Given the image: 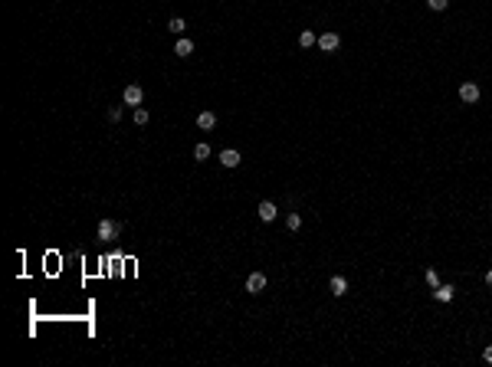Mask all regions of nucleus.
Masks as SVG:
<instances>
[{"mask_svg":"<svg viewBox=\"0 0 492 367\" xmlns=\"http://www.w3.org/2000/svg\"><path fill=\"white\" fill-rule=\"evenodd\" d=\"M338 46H341V36H338V33L328 30V33H322V36H319V49H322V53H335Z\"/></svg>","mask_w":492,"mask_h":367,"instance_id":"obj_1","label":"nucleus"},{"mask_svg":"<svg viewBox=\"0 0 492 367\" xmlns=\"http://www.w3.org/2000/svg\"><path fill=\"white\" fill-rule=\"evenodd\" d=\"M118 230H122V227H118V220H99V240H105V243L115 240Z\"/></svg>","mask_w":492,"mask_h":367,"instance_id":"obj_2","label":"nucleus"},{"mask_svg":"<svg viewBox=\"0 0 492 367\" xmlns=\"http://www.w3.org/2000/svg\"><path fill=\"white\" fill-rule=\"evenodd\" d=\"M256 213H259V220H263V223H273L276 213H279V207H276L273 200H263V203L256 207Z\"/></svg>","mask_w":492,"mask_h":367,"instance_id":"obj_3","label":"nucleus"},{"mask_svg":"<svg viewBox=\"0 0 492 367\" xmlns=\"http://www.w3.org/2000/svg\"><path fill=\"white\" fill-rule=\"evenodd\" d=\"M460 99L466 102V105L479 102V86H476V82H463V86H460Z\"/></svg>","mask_w":492,"mask_h":367,"instance_id":"obj_4","label":"nucleus"},{"mask_svg":"<svg viewBox=\"0 0 492 367\" xmlns=\"http://www.w3.org/2000/svg\"><path fill=\"white\" fill-rule=\"evenodd\" d=\"M122 99H125V105H141V102H145V92H141V86H125Z\"/></svg>","mask_w":492,"mask_h":367,"instance_id":"obj_5","label":"nucleus"},{"mask_svg":"<svg viewBox=\"0 0 492 367\" xmlns=\"http://www.w3.org/2000/svg\"><path fill=\"white\" fill-rule=\"evenodd\" d=\"M263 289H266V275L263 272H253L250 279H246V292H250V295H259Z\"/></svg>","mask_w":492,"mask_h":367,"instance_id":"obj_6","label":"nucleus"},{"mask_svg":"<svg viewBox=\"0 0 492 367\" xmlns=\"http://www.w3.org/2000/svg\"><path fill=\"white\" fill-rule=\"evenodd\" d=\"M243 157H240V151H233V148H227V151H220V164L223 167H236Z\"/></svg>","mask_w":492,"mask_h":367,"instance_id":"obj_7","label":"nucleus"},{"mask_svg":"<svg viewBox=\"0 0 492 367\" xmlns=\"http://www.w3.org/2000/svg\"><path fill=\"white\" fill-rule=\"evenodd\" d=\"M213 125H217V115H213V112H200V115H197V128H200V131H210Z\"/></svg>","mask_w":492,"mask_h":367,"instance_id":"obj_8","label":"nucleus"},{"mask_svg":"<svg viewBox=\"0 0 492 367\" xmlns=\"http://www.w3.org/2000/svg\"><path fill=\"white\" fill-rule=\"evenodd\" d=\"M174 53H177L180 59H187V56L194 53V43H190V39H184V36H180V39H177V46H174Z\"/></svg>","mask_w":492,"mask_h":367,"instance_id":"obj_9","label":"nucleus"},{"mask_svg":"<svg viewBox=\"0 0 492 367\" xmlns=\"http://www.w3.org/2000/svg\"><path fill=\"white\" fill-rule=\"evenodd\" d=\"M331 292H335L338 298L348 292V282H344V275H331Z\"/></svg>","mask_w":492,"mask_h":367,"instance_id":"obj_10","label":"nucleus"},{"mask_svg":"<svg viewBox=\"0 0 492 367\" xmlns=\"http://www.w3.org/2000/svg\"><path fill=\"white\" fill-rule=\"evenodd\" d=\"M207 157H210V144H207V141H200V144L194 148V161H200V164H203Z\"/></svg>","mask_w":492,"mask_h":367,"instance_id":"obj_11","label":"nucleus"},{"mask_svg":"<svg viewBox=\"0 0 492 367\" xmlns=\"http://www.w3.org/2000/svg\"><path fill=\"white\" fill-rule=\"evenodd\" d=\"M433 298H437V302H450V298H453V289H450V285H437V289H433Z\"/></svg>","mask_w":492,"mask_h":367,"instance_id":"obj_12","label":"nucleus"},{"mask_svg":"<svg viewBox=\"0 0 492 367\" xmlns=\"http://www.w3.org/2000/svg\"><path fill=\"white\" fill-rule=\"evenodd\" d=\"M315 43H319V36H315V33H312V30H305V33H302V36H299V46H302V49H309V46H315Z\"/></svg>","mask_w":492,"mask_h":367,"instance_id":"obj_13","label":"nucleus"},{"mask_svg":"<svg viewBox=\"0 0 492 367\" xmlns=\"http://www.w3.org/2000/svg\"><path fill=\"white\" fill-rule=\"evenodd\" d=\"M167 30L174 33V36H180V33L187 30V23H184V20H180V16H171V23H167Z\"/></svg>","mask_w":492,"mask_h":367,"instance_id":"obj_14","label":"nucleus"},{"mask_svg":"<svg viewBox=\"0 0 492 367\" xmlns=\"http://www.w3.org/2000/svg\"><path fill=\"white\" fill-rule=\"evenodd\" d=\"M446 3H450V0H427V7H430V10H437V13H443Z\"/></svg>","mask_w":492,"mask_h":367,"instance_id":"obj_15","label":"nucleus"},{"mask_svg":"<svg viewBox=\"0 0 492 367\" xmlns=\"http://www.w3.org/2000/svg\"><path fill=\"white\" fill-rule=\"evenodd\" d=\"M286 223H289V230L296 233V230L302 227V217H299V213H289V220H286Z\"/></svg>","mask_w":492,"mask_h":367,"instance_id":"obj_16","label":"nucleus"},{"mask_svg":"<svg viewBox=\"0 0 492 367\" xmlns=\"http://www.w3.org/2000/svg\"><path fill=\"white\" fill-rule=\"evenodd\" d=\"M135 125H148V112L145 109H135Z\"/></svg>","mask_w":492,"mask_h":367,"instance_id":"obj_17","label":"nucleus"},{"mask_svg":"<svg viewBox=\"0 0 492 367\" xmlns=\"http://www.w3.org/2000/svg\"><path fill=\"white\" fill-rule=\"evenodd\" d=\"M427 285H430V289H437V285H440V275L433 272V269H427Z\"/></svg>","mask_w":492,"mask_h":367,"instance_id":"obj_18","label":"nucleus"},{"mask_svg":"<svg viewBox=\"0 0 492 367\" xmlns=\"http://www.w3.org/2000/svg\"><path fill=\"white\" fill-rule=\"evenodd\" d=\"M118 118H122V109H118V105H112V109H109V122H118Z\"/></svg>","mask_w":492,"mask_h":367,"instance_id":"obj_19","label":"nucleus"},{"mask_svg":"<svg viewBox=\"0 0 492 367\" xmlns=\"http://www.w3.org/2000/svg\"><path fill=\"white\" fill-rule=\"evenodd\" d=\"M483 361H486V364H492V344H489V348L483 351Z\"/></svg>","mask_w":492,"mask_h":367,"instance_id":"obj_20","label":"nucleus"},{"mask_svg":"<svg viewBox=\"0 0 492 367\" xmlns=\"http://www.w3.org/2000/svg\"><path fill=\"white\" fill-rule=\"evenodd\" d=\"M486 285H489V289H492V269H489V272H486Z\"/></svg>","mask_w":492,"mask_h":367,"instance_id":"obj_21","label":"nucleus"}]
</instances>
